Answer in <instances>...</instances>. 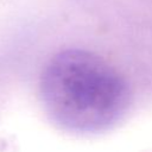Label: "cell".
Instances as JSON below:
<instances>
[{"label": "cell", "mask_w": 152, "mask_h": 152, "mask_svg": "<svg viewBox=\"0 0 152 152\" xmlns=\"http://www.w3.org/2000/svg\"><path fill=\"white\" fill-rule=\"evenodd\" d=\"M39 95L51 121L78 134L109 129L126 114L131 101L119 70L81 49L59 51L50 58L40 75Z\"/></svg>", "instance_id": "1"}]
</instances>
